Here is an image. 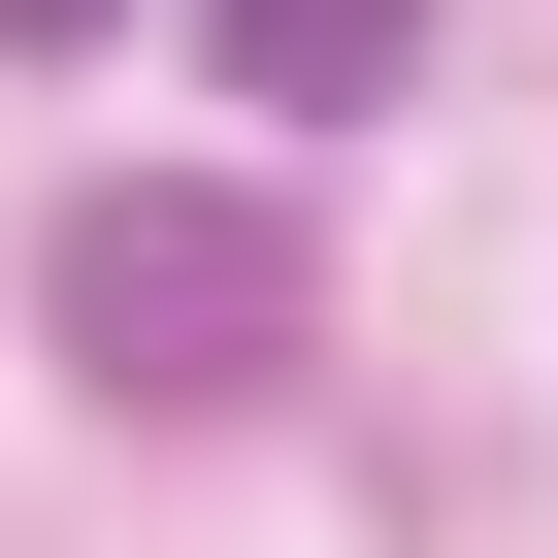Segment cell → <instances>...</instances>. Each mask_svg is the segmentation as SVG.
<instances>
[{"label":"cell","instance_id":"3957f363","mask_svg":"<svg viewBox=\"0 0 558 558\" xmlns=\"http://www.w3.org/2000/svg\"><path fill=\"white\" fill-rule=\"evenodd\" d=\"M0 34H99V0H0Z\"/></svg>","mask_w":558,"mask_h":558},{"label":"cell","instance_id":"7a4b0ae2","mask_svg":"<svg viewBox=\"0 0 558 558\" xmlns=\"http://www.w3.org/2000/svg\"><path fill=\"white\" fill-rule=\"evenodd\" d=\"M197 34H230V99H263V132H362V99L427 66V0H197Z\"/></svg>","mask_w":558,"mask_h":558},{"label":"cell","instance_id":"6da1fadb","mask_svg":"<svg viewBox=\"0 0 558 558\" xmlns=\"http://www.w3.org/2000/svg\"><path fill=\"white\" fill-rule=\"evenodd\" d=\"M34 296H66V362H99V395H165V427H197V395H263V362L329 329V263L263 230L230 165H99V197L34 230Z\"/></svg>","mask_w":558,"mask_h":558}]
</instances>
